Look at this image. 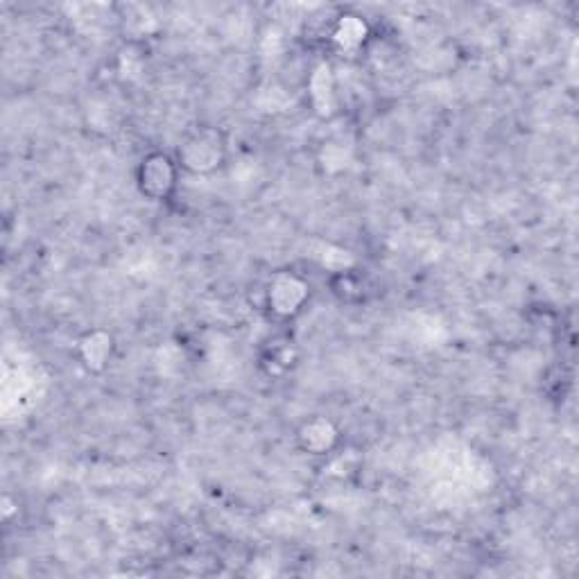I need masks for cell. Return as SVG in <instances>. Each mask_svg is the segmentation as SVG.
Here are the masks:
<instances>
[{"instance_id": "cell-1", "label": "cell", "mask_w": 579, "mask_h": 579, "mask_svg": "<svg viewBox=\"0 0 579 579\" xmlns=\"http://www.w3.org/2000/svg\"><path fill=\"white\" fill-rule=\"evenodd\" d=\"M227 161V141L215 127H197L181 141L177 163L190 175H211Z\"/></svg>"}, {"instance_id": "cell-2", "label": "cell", "mask_w": 579, "mask_h": 579, "mask_svg": "<svg viewBox=\"0 0 579 579\" xmlns=\"http://www.w3.org/2000/svg\"><path fill=\"white\" fill-rule=\"evenodd\" d=\"M179 163L163 152H152L141 161L136 170V186L143 197L152 202L168 200L177 186Z\"/></svg>"}, {"instance_id": "cell-3", "label": "cell", "mask_w": 579, "mask_h": 579, "mask_svg": "<svg viewBox=\"0 0 579 579\" xmlns=\"http://www.w3.org/2000/svg\"><path fill=\"white\" fill-rule=\"evenodd\" d=\"M310 297L308 283L297 274H276L265 290V304L276 317H295Z\"/></svg>"}, {"instance_id": "cell-4", "label": "cell", "mask_w": 579, "mask_h": 579, "mask_svg": "<svg viewBox=\"0 0 579 579\" xmlns=\"http://www.w3.org/2000/svg\"><path fill=\"white\" fill-rule=\"evenodd\" d=\"M297 444L308 455H328L340 444V430L326 417H310L297 430Z\"/></svg>"}, {"instance_id": "cell-5", "label": "cell", "mask_w": 579, "mask_h": 579, "mask_svg": "<svg viewBox=\"0 0 579 579\" xmlns=\"http://www.w3.org/2000/svg\"><path fill=\"white\" fill-rule=\"evenodd\" d=\"M111 356H114V337L105 331H89L77 342V360L91 374L105 371Z\"/></svg>"}, {"instance_id": "cell-6", "label": "cell", "mask_w": 579, "mask_h": 579, "mask_svg": "<svg viewBox=\"0 0 579 579\" xmlns=\"http://www.w3.org/2000/svg\"><path fill=\"white\" fill-rule=\"evenodd\" d=\"M328 37H331L333 46L340 48L342 53H356V50H360L367 43L369 25L356 14L337 16Z\"/></svg>"}, {"instance_id": "cell-7", "label": "cell", "mask_w": 579, "mask_h": 579, "mask_svg": "<svg viewBox=\"0 0 579 579\" xmlns=\"http://www.w3.org/2000/svg\"><path fill=\"white\" fill-rule=\"evenodd\" d=\"M310 98H313V107L319 116L328 118L335 114V82L333 68L328 64H319L310 77Z\"/></svg>"}, {"instance_id": "cell-8", "label": "cell", "mask_w": 579, "mask_h": 579, "mask_svg": "<svg viewBox=\"0 0 579 579\" xmlns=\"http://www.w3.org/2000/svg\"><path fill=\"white\" fill-rule=\"evenodd\" d=\"M331 290L337 299L344 301V304H358V301H365L367 295L365 281L351 270H337L331 279Z\"/></svg>"}, {"instance_id": "cell-9", "label": "cell", "mask_w": 579, "mask_h": 579, "mask_svg": "<svg viewBox=\"0 0 579 579\" xmlns=\"http://www.w3.org/2000/svg\"><path fill=\"white\" fill-rule=\"evenodd\" d=\"M292 360H295V351H292L290 344H283V347H274L265 362L276 371H285L292 367Z\"/></svg>"}]
</instances>
